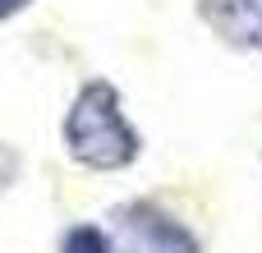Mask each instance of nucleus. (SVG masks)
I'll return each mask as SVG.
<instances>
[{
	"instance_id": "obj_2",
	"label": "nucleus",
	"mask_w": 262,
	"mask_h": 253,
	"mask_svg": "<svg viewBox=\"0 0 262 253\" xmlns=\"http://www.w3.org/2000/svg\"><path fill=\"white\" fill-rule=\"evenodd\" d=\"M115 230L129 253H203L198 235L184 221H175L166 207H157L147 198L115 207Z\"/></svg>"
},
{
	"instance_id": "obj_6",
	"label": "nucleus",
	"mask_w": 262,
	"mask_h": 253,
	"mask_svg": "<svg viewBox=\"0 0 262 253\" xmlns=\"http://www.w3.org/2000/svg\"><path fill=\"white\" fill-rule=\"evenodd\" d=\"M32 0H0V18H14L18 9H28Z\"/></svg>"
},
{
	"instance_id": "obj_3",
	"label": "nucleus",
	"mask_w": 262,
	"mask_h": 253,
	"mask_svg": "<svg viewBox=\"0 0 262 253\" xmlns=\"http://www.w3.org/2000/svg\"><path fill=\"white\" fill-rule=\"evenodd\" d=\"M198 18L235 51H262V0H198Z\"/></svg>"
},
{
	"instance_id": "obj_5",
	"label": "nucleus",
	"mask_w": 262,
	"mask_h": 253,
	"mask_svg": "<svg viewBox=\"0 0 262 253\" xmlns=\"http://www.w3.org/2000/svg\"><path fill=\"white\" fill-rule=\"evenodd\" d=\"M18 166H23L18 152H14L9 143H0V194H9V184L18 180Z\"/></svg>"
},
{
	"instance_id": "obj_4",
	"label": "nucleus",
	"mask_w": 262,
	"mask_h": 253,
	"mask_svg": "<svg viewBox=\"0 0 262 253\" xmlns=\"http://www.w3.org/2000/svg\"><path fill=\"white\" fill-rule=\"evenodd\" d=\"M60 253H115V244L97 226H69L60 240Z\"/></svg>"
},
{
	"instance_id": "obj_1",
	"label": "nucleus",
	"mask_w": 262,
	"mask_h": 253,
	"mask_svg": "<svg viewBox=\"0 0 262 253\" xmlns=\"http://www.w3.org/2000/svg\"><path fill=\"white\" fill-rule=\"evenodd\" d=\"M60 134H64V152L88 171H124L143 152V138L124 120L120 92L106 78H92L78 88V97L64 111Z\"/></svg>"
}]
</instances>
